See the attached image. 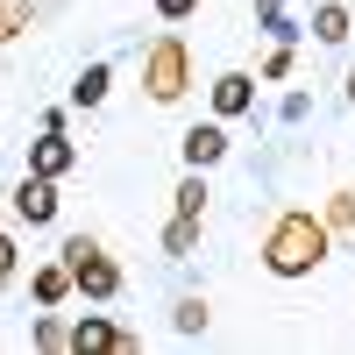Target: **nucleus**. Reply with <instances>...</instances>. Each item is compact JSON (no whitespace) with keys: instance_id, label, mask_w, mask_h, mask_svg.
<instances>
[{"instance_id":"nucleus-1","label":"nucleus","mask_w":355,"mask_h":355,"mask_svg":"<svg viewBox=\"0 0 355 355\" xmlns=\"http://www.w3.org/2000/svg\"><path fill=\"white\" fill-rule=\"evenodd\" d=\"M327 263V220H313L306 206H291V214L270 220V234H263V270L270 277H306Z\"/></svg>"},{"instance_id":"nucleus-2","label":"nucleus","mask_w":355,"mask_h":355,"mask_svg":"<svg viewBox=\"0 0 355 355\" xmlns=\"http://www.w3.org/2000/svg\"><path fill=\"white\" fill-rule=\"evenodd\" d=\"M71 263V277H78V299H93V306H107V299H121V263H114L93 234H71L64 249H57Z\"/></svg>"},{"instance_id":"nucleus-3","label":"nucleus","mask_w":355,"mask_h":355,"mask_svg":"<svg viewBox=\"0 0 355 355\" xmlns=\"http://www.w3.org/2000/svg\"><path fill=\"white\" fill-rule=\"evenodd\" d=\"M142 85H150V100H164V107L185 93V43L178 36H157L142 50Z\"/></svg>"},{"instance_id":"nucleus-4","label":"nucleus","mask_w":355,"mask_h":355,"mask_svg":"<svg viewBox=\"0 0 355 355\" xmlns=\"http://www.w3.org/2000/svg\"><path fill=\"white\" fill-rule=\"evenodd\" d=\"M8 206H15V214H21L28 227H50V220H57V178L28 171L21 185H15V199H8Z\"/></svg>"},{"instance_id":"nucleus-5","label":"nucleus","mask_w":355,"mask_h":355,"mask_svg":"<svg viewBox=\"0 0 355 355\" xmlns=\"http://www.w3.org/2000/svg\"><path fill=\"white\" fill-rule=\"evenodd\" d=\"M28 171H43V178H71L78 171V150L64 142V128H43L36 142H28Z\"/></svg>"},{"instance_id":"nucleus-6","label":"nucleus","mask_w":355,"mask_h":355,"mask_svg":"<svg viewBox=\"0 0 355 355\" xmlns=\"http://www.w3.org/2000/svg\"><path fill=\"white\" fill-rule=\"evenodd\" d=\"M178 150H185V171H214V164L227 157V128H220V114H214V121H199V128H185V142H178Z\"/></svg>"},{"instance_id":"nucleus-7","label":"nucleus","mask_w":355,"mask_h":355,"mask_svg":"<svg viewBox=\"0 0 355 355\" xmlns=\"http://www.w3.org/2000/svg\"><path fill=\"white\" fill-rule=\"evenodd\" d=\"M93 348H135V334L114 327L107 313H85V320H71V355H93Z\"/></svg>"},{"instance_id":"nucleus-8","label":"nucleus","mask_w":355,"mask_h":355,"mask_svg":"<svg viewBox=\"0 0 355 355\" xmlns=\"http://www.w3.org/2000/svg\"><path fill=\"white\" fill-rule=\"evenodd\" d=\"M249 107H256V78H249V71H220V78H214V114L234 121V114H249Z\"/></svg>"},{"instance_id":"nucleus-9","label":"nucleus","mask_w":355,"mask_h":355,"mask_svg":"<svg viewBox=\"0 0 355 355\" xmlns=\"http://www.w3.org/2000/svg\"><path fill=\"white\" fill-rule=\"evenodd\" d=\"M28 291H36V306H64L71 291H78V277H71V263L57 256V263H43V270L28 277Z\"/></svg>"},{"instance_id":"nucleus-10","label":"nucleus","mask_w":355,"mask_h":355,"mask_svg":"<svg viewBox=\"0 0 355 355\" xmlns=\"http://www.w3.org/2000/svg\"><path fill=\"white\" fill-rule=\"evenodd\" d=\"M107 93H114V64H85L78 85H71V107H100Z\"/></svg>"},{"instance_id":"nucleus-11","label":"nucleus","mask_w":355,"mask_h":355,"mask_svg":"<svg viewBox=\"0 0 355 355\" xmlns=\"http://www.w3.org/2000/svg\"><path fill=\"white\" fill-rule=\"evenodd\" d=\"M313 36L327 43V50H334V43H348V8H341V0H327V8L313 15Z\"/></svg>"},{"instance_id":"nucleus-12","label":"nucleus","mask_w":355,"mask_h":355,"mask_svg":"<svg viewBox=\"0 0 355 355\" xmlns=\"http://www.w3.org/2000/svg\"><path fill=\"white\" fill-rule=\"evenodd\" d=\"M28 21H36V0H0V43H15Z\"/></svg>"},{"instance_id":"nucleus-13","label":"nucleus","mask_w":355,"mask_h":355,"mask_svg":"<svg viewBox=\"0 0 355 355\" xmlns=\"http://www.w3.org/2000/svg\"><path fill=\"white\" fill-rule=\"evenodd\" d=\"M192 242H199V214H178V220L164 227V249H171V256H192Z\"/></svg>"},{"instance_id":"nucleus-14","label":"nucleus","mask_w":355,"mask_h":355,"mask_svg":"<svg viewBox=\"0 0 355 355\" xmlns=\"http://www.w3.org/2000/svg\"><path fill=\"white\" fill-rule=\"evenodd\" d=\"M36 348H71V327L57 320V306H43V320H36Z\"/></svg>"},{"instance_id":"nucleus-15","label":"nucleus","mask_w":355,"mask_h":355,"mask_svg":"<svg viewBox=\"0 0 355 355\" xmlns=\"http://www.w3.org/2000/svg\"><path fill=\"white\" fill-rule=\"evenodd\" d=\"M178 214H206V178H199V171L178 178Z\"/></svg>"},{"instance_id":"nucleus-16","label":"nucleus","mask_w":355,"mask_h":355,"mask_svg":"<svg viewBox=\"0 0 355 355\" xmlns=\"http://www.w3.org/2000/svg\"><path fill=\"white\" fill-rule=\"evenodd\" d=\"M256 21H263V28H270V36H277V43H291V36H299V28H291V15L277 8V0H256Z\"/></svg>"},{"instance_id":"nucleus-17","label":"nucleus","mask_w":355,"mask_h":355,"mask_svg":"<svg viewBox=\"0 0 355 355\" xmlns=\"http://www.w3.org/2000/svg\"><path fill=\"white\" fill-rule=\"evenodd\" d=\"M178 334H206V299H178Z\"/></svg>"},{"instance_id":"nucleus-18","label":"nucleus","mask_w":355,"mask_h":355,"mask_svg":"<svg viewBox=\"0 0 355 355\" xmlns=\"http://www.w3.org/2000/svg\"><path fill=\"white\" fill-rule=\"evenodd\" d=\"M327 227H355V192H334L327 199Z\"/></svg>"},{"instance_id":"nucleus-19","label":"nucleus","mask_w":355,"mask_h":355,"mask_svg":"<svg viewBox=\"0 0 355 355\" xmlns=\"http://www.w3.org/2000/svg\"><path fill=\"white\" fill-rule=\"evenodd\" d=\"M263 78H291V43H277L270 57H263Z\"/></svg>"},{"instance_id":"nucleus-20","label":"nucleus","mask_w":355,"mask_h":355,"mask_svg":"<svg viewBox=\"0 0 355 355\" xmlns=\"http://www.w3.org/2000/svg\"><path fill=\"white\" fill-rule=\"evenodd\" d=\"M15 263H21V249H15V234H0V284L15 277Z\"/></svg>"},{"instance_id":"nucleus-21","label":"nucleus","mask_w":355,"mask_h":355,"mask_svg":"<svg viewBox=\"0 0 355 355\" xmlns=\"http://www.w3.org/2000/svg\"><path fill=\"white\" fill-rule=\"evenodd\" d=\"M192 8H199V0H157V15H164V21H185Z\"/></svg>"},{"instance_id":"nucleus-22","label":"nucleus","mask_w":355,"mask_h":355,"mask_svg":"<svg viewBox=\"0 0 355 355\" xmlns=\"http://www.w3.org/2000/svg\"><path fill=\"white\" fill-rule=\"evenodd\" d=\"M348 100H355V71H348Z\"/></svg>"}]
</instances>
